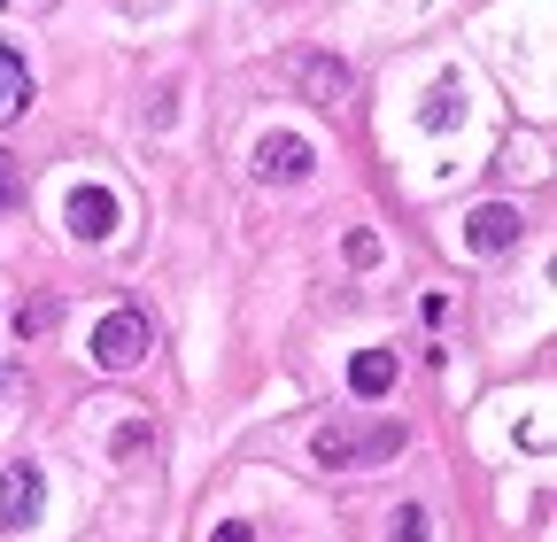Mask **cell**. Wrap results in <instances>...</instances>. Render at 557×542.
Returning <instances> with one entry per match:
<instances>
[{
    "label": "cell",
    "mask_w": 557,
    "mask_h": 542,
    "mask_svg": "<svg viewBox=\"0 0 557 542\" xmlns=\"http://www.w3.org/2000/svg\"><path fill=\"white\" fill-rule=\"evenodd\" d=\"M148 349H156V325L139 318V310H109V318L94 325V365H101V372H132Z\"/></svg>",
    "instance_id": "6da1fadb"
},
{
    "label": "cell",
    "mask_w": 557,
    "mask_h": 542,
    "mask_svg": "<svg viewBox=\"0 0 557 542\" xmlns=\"http://www.w3.org/2000/svg\"><path fill=\"white\" fill-rule=\"evenodd\" d=\"M318 465L325 472H348V465H372V457H395L403 449V427H372V434H357V427H318Z\"/></svg>",
    "instance_id": "7a4b0ae2"
},
{
    "label": "cell",
    "mask_w": 557,
    "mask_h": 542,
    "mask_svg": "<svg viewBox=\"0 0 557 542\" xmlns=\"http://www.w3.org/2000/svg\"><path fill=\"white\" fill-rule=\"evenodd\" d=\"M39 512H47V472H39L32 457H16L9 472H0V534L39 527Z\"/></svg>",
    "instance_id": "3957f363"
},
{
    "label": "cell",
    "mask_w": 557,
    "mask_h": 542,
    "mask_svg": "<svg viewBox=\"0 0 557 542\" xmlns=\"http://www.w3.org/2000/svg\"><path fill=\"white\" fill-rule=\"evenodd\" d=\"M318 171V148L302 140V132H263L256 140V178H271V186H302Z\"/></svg>",
    "instance_id": "277c9868"
},
{
    "label": "cell",
    "mask_w": 557,
    "mask_h": 542,
    "mask_svg": "<svg viewBox=\"0 0 557 542\" xmlns=\"http://www.w3.org/2000/svg\"><path fill=\"white\" fill-rule=\"evenodd\" d=\"M519 233H527V218L511 210V201H480V210L465 218V248L472 256H504V248H519Z\"/></svg>",
    "instance_id": "5b68a950"
},
{
    "label": "cell",
    "mask_w": 557,
    "mask_h": 542,
    "mask_svg": "<svg viewBox=\"0 0 557 542\" xmlns=\"http://www.w3.org/2000/svg\"><path fill=\"white\" fill-rule=\"evenodd\" d=\"M295 86H302V101L341 109V101H348V62L325 54V47H310V54H295Z\"/></svg>",
    "instance_id": "8992f818"
},
{
    "label": "cell",
    "mask_w": 557,
    "mask_h": 542,
    "mask_svg": "<svg viewBox=\"0 0 557 542\" xmlns=\"http://www.w3.org/2000/svg\"><path fill=\"white\" fill-rule=\"evenodd\" d=\"M116 218H124V201L109 186H78V194H70V233H78V241H109Z\"/></svg>",
    "instance_id": "52a82bcc"
},
{
    "label": "cell",
    "mask_w": 557,
    "mask_h": 542,
    "mask_svg": "<svg viewBox=\"0 0 557 542\" xmlns=\"http://www.w3.org/2000/svg\"><path fill=\"white\" fill-rule=\"evenodd\" d=\"M395 387V357L387 349H357V357H348V395H357V403H380Z\"/></svg>",
    "instance_id": "ba28073f"
},
{
    "label": "cell",
    "mask_w": 557,
    "mask_h": 542,
    "mask_svg": "<svg viewBox=\"0 0 557 542\" xmlns=\"http://www.w3.org/2000/svg\"><path fill=\"white\" fill-rule=\"evenodd\" d=\"M24 109H32V71L16 47H0V124H16Z\"/></svg>",
    "instance_id": "9c48e42d"
},
{
    "label": "cell",
    "mask_w": 557,
    "mask_h": 542,
    "mask_svg": "<svg viewBox=\"0 0 557 542\" xmlns=\"http://www.w3.org/2000/svg\"><path fill=\"white\" fill-rule=\"evenodd\" d=\"M465 116V94H457V78H442L434 94H426V109H418V124H426V132H449Z\"/></svg>",
    "instance_id": "30bf717a"
},
{
    "label": "cell",
    "mask_w": 557,
    "mask_h": 542,
    "mask_svg": "<svg viewBox=\"0 0 557 542\" xmlns=\"http://www.w3.org/2000/svg\"><path fill=\"white\" fill-rule=\"evenodd\" d=\"M387 542H434V519H426V504H403V512L387 519Z\"/></svg>",
    "instance_id": "8fae6325"
},
{
    "label": "cell",
    "mask_w": 557,
    "mask_h": 542,
    "mask_svg": "<svg viewBox=\"0 0 557 542\" xmlns=\"http://www.w3.org/2000/svg\"><path fill=\"white\" fill-rule=\"evenodd\" d=\"M109 449H116V457H139V449H148V419H124Z\"/></svg>",
    "instance_id": "7c38bea8"
},
{
    "label": "cell",
    "mask_w": 557,
    "mask_h": 542,
    "mask_svg": "<svg viewBox=\"0 0 557 542\" xmlns=\"http://www.w3.org/2000/svg\"><path fill=\"white\" fill-rule=\"evenodd\" d=\"M54 325V303H24L16 310V333H24V342H32V333H47Z\"/></svg>",
    "instance_id": "4fadbf2b"
},
{
    "label": "cell",
    "mask_w": 557,
    "mask_h": 542,
    "mask_svg": "<svg viewBox=\"0 0 557 542\" xmlns=\"http://www.w3.org/2000/svg\"><path fill=\"white\" fill-rule=\"evenodd\" d=\"M348 263H357V271H364V263H380V233H364V225L348 233Z\"/></svg>",
    "instance_id": "5bb4252c"
},
{
    "label": "cell",
    "mask_w": 557,
    "mask_h": 542,
    "mask_svg": "<svg viewBox=\"0 0 557 542\" xmlns=\"http://www.w3.org/2000/svg\"><path fill=\"white\" fill-rule=\"evenodd\" d=\"M16 194H24V171H16V156H9V148H0V210H9Z\"/></svg>",
    "instance_id": "9a60e30c"
},
{
    "label": "cell",
    "mask_w": 557,
    "mask_h": 542,
    "mask_svg": "<svg viewBox=\"0 0 557 542\" xmlns=\"http://www.w3.org/2000/svg\"><path fill=\"white\" fill-rule=\"evenodd\" d=\"M171 116H178V86H163V94H156V109H148V124H156V132H163V124H171Z\"/></svg>",
    "instance_id": "2e32d148"
},
{
    "label": "cell",
    "mask_w": 557,
    "mask_h": 542,
    "mask_svg": "<svg viewBox=\"0 0 557 542\" xmlns=\"http://www.w3.org/2000/svg\"><path fill=\"white\" fill-rule=\"evenodd\" d=\"M209 542H256V527H248V519H225V527L209 534Z\"/></svg>",
    "instance_id": "e0dca14e"
},
{
    "label": "cell",
    "mask_w": 557,
    "mask_h": 542,
    "mask_svg": "<svg viewBox=\"0 0 557 542\" xmlns=\"http://www.w3.org/2000/svg\"><path fill=\"white\" fill-rule=\"evenodd\" d=\"M124 9H132V16H156V9H163V0H124Z\"/></svg>",
    "instance_id": "ac0fdd59"
},
{
    "label": "cell",
    "mask_w": 557,
    "mask_h": 542,
    "mask_svg": "<svg viewBox=\"0 0 557 542\" xmlns=\"http://www.w3.org/2000/svg\"><path fill=\"white\" fill-rule=\"evenodd\" d=\"M0 387H9V380H0Z\"/></svg>",
    "instance_id": "d6986e66"
}]
</instances>
